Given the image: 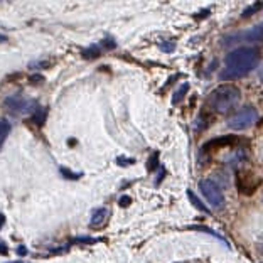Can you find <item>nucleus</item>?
Segmentation results:
<instances>
[{
	"label": "nucleus",
	"mask_w": 263,
	"mask_h": 263,
	"mask_svg": "<svg viewBox=\"0 0 263 263\" xmlns=\"http://www.w3.org/2000/svg\"><path fill=\"white\" fill-rule=\"evenodd\" d=\"M258 63L260 51L252 46H241L226 56V68L221 71L219 78L221 80H236V78L247 76L258 66Z\"/></svg>",
	"instance_id": "1"
},
{
	"label": "nucleus",
	"mask_w": 263,
	"mask_h": 263,
	"mask_svg": "<svg viewBox=\"0 0 263 263\" xmlns=\"http://www.w3.org/2000/svg\"><path fill=\"white\" fill-rule=\"evenodd\" d=\"M241 100V93L236 86L231 85H223L218 86L216 89H213L206 98V106L213 113H228L238 105V101Z\"/></svg>",
	"instance_id": "2"
},
{
	"label": "nucleus",
	"mask_w": 263,
	"mask_h": 263,
	"mask_svg": "<svg viewBox=\"0 0 263 263\" xmlns=\"http://www.w3.org/2000/svg\"><path fill=\"white\" fill-rule=\"evenodd\" d=\"M258 120V111L253 106H243L241 110H238L235 115L228 118L226 125L231 128V130H245L248 127Z\"/></svg>",
	"instance_id": "3"
},
{
	"label": "nucleus",
	"mask_w": 263,
	"mask_h": 263,
	"mask_svg": "<svg viewBox=\"0 0 263 263\" xmlns=\"http://www.w3.org/2000/svg\"><path fill=\"white\" fill-rule=\"evenodd\" d=\"M240 44V43H252V44H260L263 43V22L256 24V26L247 29V31L231 34L223 37V44Z\"/></svg>",
	"instance_id": "4"
},
{
	"label": "nucleus",
	"mask_w": 263,
	"mask_h": 263,
	"mask_svg": "<svg viewBox=\"0 0 263 263\" xmlns=\"http://www.w3.org/2000/svg\"><path fill=\"white\" fill-rule=\"evenodd\" d=\"M199 191L211 206L214 208L224 206V194L221 193L219 186L214 181H211V179H202L199 182Z\"/></svg>",
	"instance_id": "5"
},
{
	"label": "nucleus",
	"mask_w": 263,
	"mask_h": 263,
	"mask_svg": "<svg viewBox=\"0 0 263 263\" xmlns=\"http://www.w3.org/2000/svg\"><path fill=\"white\" fill-rule=\"evenodd\" d=\"M5 108L14 111V113H32L35 110V103L34 100H29V98H24V97H9L5 98L4 101Z\"/></svg>",
	"instance_id": "6"
},
{
	"label": "nucleus",
	"mask_w": 263,
	"mask_h": 263,
	"mask_svg": "<svg viewBox=\"0 0 263 263\" xmlns=\"http://www.w3.org/2000/svg\"><path fill=\"white\" fill-rule=\"evenodd\" d=\"M236 181H238V189H240V193H243L245 196H252L255 193V189L260 186V179H256L253 176V172H250V171L238 172Z\"/></svg>",
	"instance_id": "7"
},
{
	"label": "nucleus",
	"mask_w": 263,
	"mask_h": 263,
	"mask_svg": "<svg viewBox=\"0 0 263 263\" xmlns=\"http://www.w3.org/2000/svg\"><path fill=\"white\" fill-rule=\"evenodd\" d=\"M238 140H240L238 137H219V139H213L201 147V152H208V151H211V148H219L226 145H235V143H238Z\"/></svg>",
	"instance_id": "8"
},
{
	"label": "nucleus",
	"mask_w": 263,
	"mask_h": 263,
	"mask_svg": "<svg viewBox=\"0 0 263 263\" xmlns=\"http://www.w3.org/2000/svg\"><path fill=\"white\" fill-rule=\"evenodd\" d=\"M110 216V211L106 208H98L95 209L93 214H91V228H100V226H103L106 223V219Z\"/></svg>",
	"instance_id": "9"
},
{
	"label": "nucleus",
	"mask_w": 263,
	"mask_h": 263,
	"mask_svg": "<svg viewBox=\"0 0 263 263\" xmlns=\"http://www.w3.org/2000/svg\"><path fill=\"white\" fill-rule=\"evenodd\" d=\"M186 194H187V199L191 201V204H193V206L197 209V211H202L204 214H209V209H208L204 204H202V201H201L199 197H197V196L193 193V191L187 189V191H186Z\"/></svg>",
	"instance_id": "10"
},
{
	"label": "nucleus",
	"mask_w": 263,
	"mask_h": 263,
	"mask_svg": "<svg viewBox=\"0 0 263 263\" xmlns=\"http://www.w3.org/2000/svg\"><path fill=\"white\" fill-rule=\"evenodd\" d=\"M189 86H191L189 83H182V85L174 91V97H172V103H174V105L181 103V101L184 100V97H186L187 91H189Z\"/></svg>",
	"instance_id": "11"
},
{
	"label": "nucleus",
	"mask_w": 263,
	"mask_h": 263,
	"mask_svg": "<svg viewBox=\"0 0 263 263\" xmlns=\"http://www.w3.org/2000/svg\"><path fill=\"white\" fill-rule=\"evenodd\" d=\"M9 134H10V122L7 118H0V145L9 137Z\"/></svg>",
	"instance_id": "12"
},
{
	"label": "nucleus",
	"mask_w": 263,
	"mask_h": 263,
	"mask_svg": "<svg viewBox=\"0 0 263 263\" xmlns=\"http://www.w3.org/2000/svg\"><path fill=\"white\" fill-rule=\"evenodd\" d=\"M81 54H83V58H85V59H93V58L100 56V47L98 46H89L88 49L81 51Z\"/></svg>",
	"instance_id": "13"
},
{
	"label": "nucleus",
	"mask_w": 263,
	"mask_h": 263,
	"mask_svg": "<svg viewBox=\"0 0 263 263\" xmlns=\"http://www.w3.org/2000/svg\"><path fill=\"white\" fill-rule=\"evenodd\" d=\"M263 9V2H256V4H252V7H248L247 10L243 12L241 17H250V15H253L255 12H258Z\"/></svg>",
	"instance_id": "14"
},
{
	"label": "nucleus",
	"mask_w": 263,
	"mask_h": 263,
	"mask_svg": "<svg viewBox=\"0 0 263 263\" xmlns=\"http://www.w3.org/2000/svg\"><path fill=\"white\" fill-rule=\"evenodd\" d=\"M159 167V155H157V152H155L151 159L147 160V169L148 171H155Z\"/></svg>",
	"instance_id": "15"
},
{
	"label": "nucleus",
	"mask_w": 263,
	"mask_h": 263,
	"mask_svg": "<svg viewBox=\"0 0 263 263\" xmlns=\"http://www.w3.org/2000/svg\"><path fill=\"white\" fill-rule=\"evenodd\" d=\"M160 49L164 52H172L176 49V43H172V41H167V43H162L160 44Z\"/></svg>",
	"instance_id": "16"
},
{
	"label": "nucleus",
	"mask_w": 263,
	"mask_h": 263,
	"mask_svg": "<svg viewBox=\"0 0 263 263\" xmlns=\"http://www.w3.org/2000/svg\"><path fill=\"white\" fill-rule=\"evenodd\" d=\"M130 202H132V199H130L128 196H122V197H120V201H118V204H120L122 208H127V206L130 204Z\"/></svg>",
	"instance_id": "17"
},
{
	"label": "nucleus",
	"mask_w": 263,
	"mask_h": 263,
	"mask_svg": "<svg viewBox=\"0 0 263 263\" xmlns=\"http://www.w3.org/2000/svg\"><path fill=\"white\" fill-rule=\"evenodd\" d=\"M117 162L120 165H130V164H134V160H132V159H118Z\"/></svg>",
	"instance_id": "18"
},
{
	"label": "nucleus",
	"mask_w": 263,
	"mask_h": 263,
	"mask_svg": "<svg viewBox=\"0 0 263 263\" xmlns=\"http://www.w3.org/2000/svg\"><path fill=\"white\" fill-rule=\"evenodd\" d=\"M0 252H2V255H7V247H5L4 243L0 245Z\"/></svg>",
	"instance_id": "19"
},
{
	"label": "nucleus",
	"mask_w": 263,
	"mask_h": 263,
	"mask_svg": "<svg viewBox=\"0 0 263 263\" xmlns=\"http://www.w3.org/2000/svg\"><path fill=\"white\" fill-rule=\"evenodd\" d=\"M5 41H7V37L4 34H0V43H5Z\"/></svg>",
	"instance_id": "20"
},
{
	"label": "nucleus",
	"mask_w": 263,
	"mask_h": 263,
	"mask_svg": "<svg viewBox=\"0 0 263 263\" xmlns=\"http://www.w3.org/2000/svg\"><path fill=\"white\" fill-rule=\"evenodd\" d=\"M2 224H4V214H0V228H2Z\"/></svg>",
	"instance_id": "21"
},
{
	"label": "nucleus",
	"mask_w": 263,
	"mask_h": 263,
	"mask_svg": "<svg viewBox=\"0 0 263 263\" xmlns=\"http://www.w3.org/2000/svg\"><path fill=\"white\" fill-rule=\"evenodd\" d=\"M12 263H22V261H12Z\"/></svg>",
	"instance_id": "22"
}]
</instances>
